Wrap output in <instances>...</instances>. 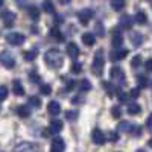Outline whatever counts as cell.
<instances>
[{
	"label": "cell",
	"instance_id": "cell-15",
	"mask_svg": "<svg viewBox=\"0 0 152 152\" xmlns=\"http://www.w3.org/2000/svg\"><path fill=\"white\" fill-rule=\"evenodd\" d=\"M47 111H49V114H52V116H58L61 113V107L56 100H52V102H49V105H47Z\"/></svg>",
	"mask_w": 152,
	"mask_h": 152
},
{
	"label": "cell",
	"instance_id": "cell-43",
	"mask_svg": "<svg viewBox=\"0 0 152 152\" xmlns=\"http://www.w3.org/2000/svg\"><path fill=\"white\" fill-rule=\"evenodd\" d=\"M108 138H110L111 142H117V140H119V134H117V132H110Z\"/></svg>",
	"mask_w": 152,
	"mask_h": 152
},
{
	"label": "cell",
	"instance_id": "cell-5",
	"mask_svg": "<svg viewBox=\"0 0 152 152\" xmlns=\"http://www.w3.org/2000/svg\"><path fill=\"white\" fill-rule=\"evenodd\" d=\"M93 17H94V11L91 8H85V9L78 12V20H79V23L82 24V26H87L88 21H90Z\"/></svg>",
	"mask_w": 152,
	"mask_h": 152
},
{
	"label": "cell",
	"instance_id": "cell-13",
	"mask_svg": "<svg viewBox=\"0 0 152 152\" xmlns=\"http://www.w3.org/2000/svg\"><path fill=\"white\" fill-rule=\"evenodd\" d=\"M67 55H69L70 58L76 59V58L79 56V47L76 46L75 43H69V46H67Z\"/></svg>",
	"mask_w": 152,
	"mask_h": 152
},
{
	"label": "cell",
	"instance_id": "cell-29",
	"mask_svg": "<svg viewBox=\"0 0 152 152\" xmlns=\"http://www.w3.org/2000/svg\"><path fill=\"white\" fill-rule=\"evenodd\" d=\"M29 105H31L32 108H40V107H41V99L37 97V96L29 97Z\"/></svg>",
	"mask_w": 152,
	"mask_h": 152
},
{
	"label": "cell",
	"instance_id": "cell-9",
	"mask_svg": "<svg viewBox=\"0 0 152 152\" xmlns=\"http://www.w3.org/2000/svg\"><path fill=\"white\" fill-rule=\"evenodd\" d=\"M125 56H128V50L122 49V47H114V50L110 52V59L111 61H120Z\"/></svg>",
	"mask_w": 152,
	"mask_h": 152
},
{
	"label": "cell",
	"instance_id": "cell-34",
	"mask_svg": "<svg viewBox=\"0 0 152 152\" xmlns=\"http://www.w3.org/2000/svg\"><path fill=\"white\" fill-rule=\"evenodd\" d=\"M111 114L114 119H120L122 117V108L120 107H113L111 108Z\"/></svg>",
	"mask_w": 152,
	"mask_h": 152
},
{
	"label": "cell",
	"instance_id": "cell-26",
	"mask_svg": "<svg viewBox=\"0 0 152 152\" xmlns=\"http://www.w3.org/2000/svg\"><path fill=\"white\" fill-rule=\"evenodd\" d=\"M128 113L131 114V116H137V114L142 113V108H140V105H138V104H131L128 107Z\"/></svg>",
	"mask_w": 152,
	"mask_h": 152
},
{
	"label": "cell",
	"instance_id": "cell-36",
	"mask_svg": "<svg viewBox=\"0 0 152 152\" xmlns=\"http://www.w3.org/2000/svg\"><path fill=\"white\" fill-rule=\"evenodd\" d=\"M70 72H72V73H75V75H78V73H81V72H82V66L79 64V62H73L72 67H70Z\"/></svg>",
	"mask_w": 152,
	"mask_h": 152
},
{
	"label": "cell",
	"instance_id": "cell-17",
	"mask_svg": "<svg viewBox=\"0 0 152 152\" xmlns=\"http://www.w3.org/2000/svg\"><path fill=\"white\" fill-rule=\"evenodd\" d=\"M134 21H135L137 24H142V26H143V24L148 23V15L145 14L143 11H138L137 14H135V17H134Z\"/></svg>",
	"mask_w": 152,
	"mask_h": 152
},
{
	"label": "cell",
	"instance_id": "cell-35",
	"mask_svg": "<svg viewBox=\"0 0 152 152\" xmlns=\"http://www.w3.org/2000/svg\"><path fill=\"white\" fill-rule=\"evenodd\" d=\"M131 134L134 135V137H142V134H143V128L142 126H132V129H131Z\"/></svg>",
	"mask_w": 152,
	"mask_h": 152
},
{
	"label": "cell",
	"instance_id": "cell-23",
	"mask_svg": "<svg viewBox=\"0 0 152 152\" xmlns=\"http://www.w3.org/2000/svg\"><path fill=\"white\" fill-rule=\"evenodd\" d=\"M43 9H44V12H47V14H53V12H55V6L52 3V0H44V2H43Z\"/></svg>",
	"mask_w": 152,
	"mask_h": 152
},
{
	"label": "cell",
	"instance_id": "cell-44",
	"mask_svg": "<svg viewBox=\"0 0 152 152\" xmlns=\"http://www.w3.org/2000/svg\"><path fill=\"white\" fill-rule=\"evenodd\" d=\"M138 81H140V85L142 87H148L149 84H148V79L145 78V76H138Z\"/></svg>",
	"mask_w": 152,
	"mask_h": 152
},
{
	"label": "cell",
	"instance_id": "cell-37",
	"mask_svg": "<svg viewBox=\"0 0 152 152\" xmlns=\"http://www.w3.org/2000/svg\"><path fill=\"white\" fill-rule=\"evenodd\" d=\"M40 91H41V94H44V96H49L50 93H52V87H50V85H47V84H43V85L40 87Z\"/></svg>",
	"mask_w": 152,
	"mask_h": 152
},
{
	"label": "cell",
	"instance_id": "cell-16",
	"mask_svg": "<svg viewBox=\"0 0 152 152\" xmlns=\"http://www.w3.org/2000/svg\"><path fill=\"white\" fill-rule=\"evenodd\" d=\"M82 43H84L85 46H93V44L96 43V37H94V34H90V32L82 34Z\"/></svg>",
	"mask_w": 152,
	"mask_h": 152
},
{
	"label": "cell",
	"instance_id": "cell-38",
	"mask_svg": "<svg viewBox=\"0 0 152 152\" xmlns=\"http://www.w3.org/2000/svg\"><path fill=\"white\" fill-rule=\"evenodd\" d=\"M6 97H8V87L0 85V102H2V100H5Z\"/></svg>",
	"mask_w": 152,
	"mask_h": 152
},
{
	"label": "cell",
	"instance_id": "cell-21",
	"mask_svg": "<svg viewBox=\"0 0 152 152\" xmlns=\"http://www.w3.org/2000/svg\"><path fill=\"white\" fill-rule=\"evenodd\" d=\"M78 90L82 91V93L90 91V90H91V84H90V81H88V79H82V81L78 84Z\"/></svg>",
	"mask_w": 152,
	"mask_h": 152
},
{
	"label": "cell",
	"instance_id": "cell-42",
	"mask_svg": "<svg viewBox=\"0 0 152 152\" xmlns=\"http://www.w3.org/2000/svg\"><path fill=\"white\" fill-rule=\"evenodd\" d=\"M129 96L131 97H138V96H140V90H138V88H132V90H131V93H129Z\"/></svg>",
	"mask_w": 152,
	"mask_h": 152
},
{
	"label": "cell",
	"instance_id": "cell-3",
	"mask_svg": "<svg viewBox=\"0 0 152 152\" xmlns=\"http://www.w3.org/2000/svg\"><path fill=\"white\" fill-rule=\"evenodd\" d=\"M110 76H111V79L119 84V85H123L126 84V76H125V72L120 69V67H111L110 70Z\"/></svg>",
	"mask_w": 152,
	"mask_h": 152
},
{
	"label": "cell",
	"instance_id": "cell-41",
	"mask_svg": "<svg viewBox=\"0 0 152 152\" xmlns=\"http://www.w3.org/2000/svg\"><path fill=\"white\" fill-rule=\"evenodd\" d=\"M29 76H31V79H32V82H34V84H40V82H41V78H40V76H38L35 72H32Z\"/></svg>",
	"mask_w": 152,
	"mask_h": 152
},
{
	"label": "cell",
	"instance_id": "cell-49",
	"mask_svg": "<svg viewBox=\"0 0 152 152\" xmlns=\"http://www.w3.org/2000/svg\"><path fill=\"white\" fill-rule=\"evenodd\" d=\"M15 2H17V5H18V6H23L24 3H26V0H15Z\"/></svg>",
	"mask_w": 152,
	"mask_h": 152
},
{
	"label": "cell",
	"instance_id": "cell-48",
	"mask_svg": "<svg viewBox=\"0 0 152 152\" xmlns=\"http://www.w3.org/2000/svg\"><path fill=\"white\" fill-rule=\"evenodd\" d=\"M58 2H59L61 5H69V3L72 2V0H58Z\"/></svg>",
	"mask_w": 152,
	"mask_h": 152
},
{
	"label": "cell",
	"instance_id": "cell-1",
	"mask_svg": "<svg viewBox=\"0 0 152 152\" xmlns=\"http://www.w3.org/2000/svg\"><path fill=\"white\" fill-rule=\"evenodd\" d=\"M44 62L50 69H61L64 66V56L58 49H49L44 55Z\"/></svg>",
	"mask_w": 152,
	"mask_h": 152
},
{
	"label": "cell",
	"instance_id": "cell-20",
	"mask_svg": "<svg viewBox=\"0 0 152 152\" xmlns=\"http://www.w3.org/2000/svg\"><path fill=\"white\" fill-rule=\"evenodd\" d=\"M28 15H29L34 21H37L38 18H40V9H38L37 6H29V8H28Z\"/></svg>",
	"mask_w": 152,
	"mask_h": 152
},
{
	"label": "cell",
	"instance_id": "cell-32",
	"mask_svg": "<svg viewBox=\"0 0 152 152\" xmlns=\"http://www.w3.org/2000/svg\"><path fill=\"white\" fill-rule=\"evenodd\" d=\"M94 29H96V34H97L99 37H105V28H104V24L100 23V21H97V23H96Z\"/></svg>",
	"mask_w": 152,
	"mask_h": 152
},
{
	"label": "cell",
	"instance_id": "cell-22",
	"mask_svg": "<svg viewBox=\"0 0 152 152\" xmlns=\"http://www.w3.org/2000/svg\"><path fill=\"white\" fill-rule=\"evenodd\" d=\"M132 126L134 125H131L129 122H120L119 126H117V131H120V132H131Z\"/></svg>",
	"mask_w": 152,
	"mask_h": 152
},
{
	"label": "cell",
	"instance_id": "cell-4",
	"mask_svg": "<svg viewBox=\"0 0 152 152\" xmlns=\"http://www.w3.org/2000/svg\"><path fill=\"white\" fill-rule=\"evenodd\" d=\"M0 64L6 69H12L15 66V58L11 52L8 50H3V52H0Z\"/></svg>",
	"mask_w": 152,
	"mask_h": 152
},
{
	"label": "cell",
	"instance_id": "cell-2",
	"mask_svg": "<svg viewBox=\"0 0 152 152\" xmlns=\"http://www.w3.org/2000/svg\"><path fill=\"white\" fill-rule=\"evenodd\" d=\"M104 66H105V59H104V50L100 49L96 52L93 64H91V72L94 76H102L104 73Z\"/></svg>",
	"mask_w": 152,
	"mask_h": 152
},
{
	"label": "cell",
	"instance_id": "cell-25",
	"mask_svg": "<svg viewBox=\"0 0 152 152\" xmlns=\"http://www.w3.org/2000/svg\"><path fill=\"white\" fill-rule=\"evenodd\" d=\"M50 37H52V38H55L56 41H62V40H64V35L61 34V31H59L58 28L50 29Z\"/></svg>",
	"mask_w": 152,
	"mask_h": 152
},
{
	"label": "cell",
	"instance_id": "cell-12",
	"mask_svg": "<svg viewBox=\"0 0 152 152\" xmlns=\"http://www.w3.org/2000/svg\"><path fill=\"white\" fill-rule=\"evenodd\" d=\"M120 28L122 29H126V31H129L131 28H132V24H134V21H132V18L129 17V15H122L120 17Z\"/></svg>",
	"mask_w": 152,
	"mask_h": 152
},
{
	"label": "cell",
	"instance_id": "cell-18",
	"mask_svg": "<svg viewBox=\"0 0 152 152\" xmlns=\"http://www.w3.org/2000/svg\"><path fill=\"white\" fill-rule=\"evenodd\" d=\"M17 114H18L20 117L26 119V117L31 116V108H29L28 105H20V107L17 108Z\"/></svg>",
	"mask_w": 152,
	"mask_h": 152
},
{
	"label": "cell",
	"instance_id": "cell-27",
	"mask_svg": "<svg viewBox=\"0 0 152 152\" xmlns=\"http://www.w3.org/2000/svg\"><path fill=\"white\" fill-rule=\"evenodd\" d=\"M111 8L114 11H120L125 8V0H111Z\"/></svg>",
	"mask_w": 152,
	"mask_h": 152
},
{
	"label": "cell",
	"instance_id": "cell-10",
	"mask_svg": "<svg viewBox=\"0 0 152 152\" xmlns=\"http://www.w3.org/2000/svg\"><path fill=\"white\" fill-rule=\"evenodd\" d=\"M64 149H66L64 140H62L61 137H55L53 140H52V145H50V151H53V152H62Z\"/></svg>",
	"mask_w": 152,
	"mask_h": 152
},
{
	"label": "cell",
	"instance_id": "cell-46",
	"mask_svg": "<svg viewBox=\"0 0 152 152\" xmlns=\"http://www.w3.org/2000/svg\"><path fill=\"white\" fill-rule=\"evenodd\" d=\"M145 67H146V70H148V72H151V73H152V59H148V61H146Z\"/></svg>",
	"mask_w": 152,
	"mask_h": 152
},
{
	"label": "cell",
	"instance_id": "cell-30",
	"mask_svg": "<svg viewBox=\"0 0 152 152\" xmlns=\"http://www.w3.org/2000/svg\"><path fill=\"white\" fill-rule=\"evenodd\" d=\"M104 87L107 88V91H108V96H110V97H113L114 91H117V90H119V88H116L113 84H110V82H107V81L104 82Z\"/></svg>",
	"mask_w": 152,
	"mask_h": 152
},
{
	"label": "cell",
	"instance_id": "cell-19",
	"mask_svg": "<svg viewBox=\"0 0 152 152\" xmlns=\"http://www.w3.org/2000/svg\"><path fill=\"white\" fill-rule=\"evenodd\" d=\"M38 146L34 143H20L18 146H15V151H37Z\"/></svg>",
	"mask_w": 152,
	"mask_h": 152
},
{
	"label": "cell",
	"instance_id": "cell-45",
	"mask_svg": "<svg viewBox=\"0 0 152 152\" xmlns=\"http://www.w3.org/2000/svg\"><path fill=\"white\" fill-rule=\"evenodd\" d=\"M146 126H148V129L152 132V114H149V117L146 120Z\"/></svg>",
	"mask_w": 152,
	"mask_h": 152
},
{
	"label": "cell",
	"instance_id": "cell-39",
	"mask_svg": "<svg viewBox=\"0 0 152 152\" xmlns=\"http://www.w3.org/2000/svg\"><path fill=\"white\" fill-rule=\"evenodd\" d=\"M140 64H142V56H140V55H135V56L132 58V61H131V66L135 69V67H138Z\"/></svg>",
	"mask_w": 152,
	"mask_h": 152
},
{
	"label": "cell",
	"instance_id": "cell-47",
	"mask_svg": "<svg viewBox=\"0 0 152 152\" xmlns=\"http://www.w3.org/2000/svg\"><path fill=\"white\" fill-rule=\"evenodd\" d=\"M82 102H84V99H82V97H73V99H72V104H73V105H76V104H82Z\"/></svg>",
	"mask_w": 152,
	"mask_h": 152
},
{
	"label": "cell",
	"instance_id": "cell-6",
	"mask_svg": "<svg viewBox=\"0 0 152 152\" xmlns=\"http://www.w3.org/2000/svg\"><path fill=\"white\" fill-rule=\"evenodd\" d=\"M24 40H26V38H24V35L20 34V32H11V34L6 35V41L12 46H21L24 43Z\"/></svg>",
	"mask_w": 152,
	"mask_h": 152
},
{
	"label": "cell",
	"instance_id": "cell-11",
	"mask_svg": "<svg viewBox=\"0 0 152 152\" xmlns=\"http://www.w3.org/2000/svg\"><path fill=\"white\" fill-rule=\"evenodd\" d=\"M61 129H62V122L61 120L53 119L52 122H50V125H49V132L50 134H59Z\"/></svg>",
	"mask_w": 152,
	"mask_h": 152
},
{
	"label": "cell",
	"instance_id": "cell-31",
	"mask_svg": "<svg viewBox=\"0 0 152 152\" xmlns=\"http://www.w3.org/2000/svg\"><path fill=\"white\" fill-rule=\"evenodd\" d=\"M23 56H24V59L26 61H34L35 58H37V50H28V52H24L23 53Z\"/></svg>",
	"mask_w": 152,
	"mask_h": 152
},
{
	"label": "cell",
	"instance_id": "cell-7",
	"mask_svg": "<svg viewBox=\"0 0 152 152\" xmlns=\"http://www.w3.org/2000/svg\"><path fill=\"white\" fill-rule=\"evenodd\" d=\"M0 18L3 20L6 28H12V26H14V23H15L17 15L12 11H2V12H0Z\"/></svg>",
	"mask_w": 152,
	"mask_h": 152
},
{
	"label": "cell",
	"instance_id": "cell-28",
	"mask_svg": "<svg viewBox=\"0 0 152 152\" xmlns=\"http://www.w3.org/2000/svg\"><path fill=\"white\" fill-rule=\"evenodd\" d=\"M131 43L134 46H140L143 43V37L140 34H131Z\"/></svg>",
	"mask_w": 152,
	"mask_h": 152
},
{
	"label": "cell",
	"instance_id": "cell-8",
	"mask_svg": "<svg viewBox=\"0 0 152 152\" xmlns=\"http://www.w3.org/2000/svg\"><path fill=\"white\" fill-rule=\"evenodd\" d=\"M91 140H93L94 145L102 146V145H105V142H107V137H105V134L100 131V129L94 128V129L91 131Z\"/></svg>",
	"mask_w": 152,
	"mask_h": 152
},
{
	"label": "cell",
	"instance_id": "cell-33",
	"mask_svg": "<svg viewBox=\"0 0 152 152\" xmlns=\"http://www.w3.org/2000/svg\"><path fill=\"white\" fill-rule=\"evenodd\" d=\"M66 119L69 122H75L78 119V111H66Z\"/></svg>",
	"mask_w": 152,
	"mask_h": 152
},
{
	"label": "cell",
	"instance_id": "cell-51",
	"mask_svg": "<svg viewBox=\"0 0 152 152\" xmlns=\"http://www.w3.org/2000/svg\"><path fill=\"white\" fill-rule=\"evenodd\" d=\"M148 143H149V146H152V140H149V142H148Z\"/></svg>",
	"mask_w": 152,
	"mask_h": 152
},
{
	"label": "cell",
	"instance_id": "cell-14",
	"mask_svg": "<svg viewBox=\"0 0 152 152\" xmlns=\"http://www.w3.org/2000/svg\"><path fill=\"white\" fill-rule=\"evenodd\" d=\"M12 91L15 96H24V87L21 85V82L18 79L12 81Z\"/></svg>",
	"mask_w": 152,
	"mask_h": 152
},
{
	"label": "cell",
	"instance_id": "cell-24",
	"mask_svg": "<svg viewBox=\"0 0 152 152\" xmlns=\"http://www.w3.org/2000/svg\"><path fill=\"white\" fill-rule=\"evenodd\" d=\"M122 43H123V37H122L120 34L116 32V34L113 35V38H111V44H113L114 47H120Z\"/></svg>",
	"mask_w": 152,
	"mask_h": 152
},
{
	"label": "cell",
	"instance_id": "cell-40",
	"mask_svg": "<svg viewBox=\"0 0 152 152\" xmlns=\"http://www.w3.org/2000/svg\"><path fill=\"white\" fill-rule=\"evenodd\" d=\"M117 99H119V102H126V100H128V94L126 93H123L122 90H117Z\"/></svg>",
	"mask_w": 152,
	"mask_h": 152
},
{
	"label": "cell",
	"instance_id": "cell-50",
	"mask_svg": "<svg viewBox=\"0 0 152 152\" xmlns=\"http://www.w3.org/2000/svg\"><path fill=\"white\" fill-rule=\"evenodd\" d=\"M0 6H3V0H0Z\"/></svg>",
	"mask_w": 152,
	"mask_h": 152
}]
</instances>
